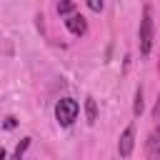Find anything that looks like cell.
Instances as JSON below:
<instances>
[{
	"label": "cell",
	"instance_id": "1",
	"mask_svg": "<svg viewBox=\"0 0 160 160\" xmlns=\"http://www.w3.org/2000/svg\"><path fill=\"white\" fill-rule=\"evenodd\" d=\"M152 40H155V20H152V5L145 2L142 5V15H140V28H138V48L140 55L148 58L152 50Z\"/></svg>",
	"mask_w": 160,
	"mask_h": 160
},
{
	"label": "cell",
	"instance_id": "2",
	"mask_svg": "<svg viewBox=\"0 0 160 160\" xmlns=\"http://www.w3.org/2000/svg\"><path fill=\"white\" fill-rule=\"evenodd\" d=\"M78 112H80V105L78 100L72 98H60L55 102V120L62 125V128H70L75 120H78Z\"/></svg>",
	"mask_w": 160,
	"mask_h": 160
},
{
	"label": "cell",
	"instance_id": "3",
	"mask_svg": "<svg viewBox=\"0 0 160 160\" xmlns=\"http://www.w3.org/2000/svg\"><path fill=\"white\" fill-rule=\"evenodd\" d=\"M135 150V125L130 122L122 132H120V140H118V152L120 158H130Z\"/></svg>",
	"mask_w": 160,
	"mask_h": 160
},
{
	"label": "cell",
	"instance_id": "4",
	"mask_svg": "<svg viewBox=\"0 0 160 160\" xmlns=\"http://www.w3.org/2000/svg\"><path fill=\"white\" fill-rule=\"evenodd\" d=\"M62 22H65L68 32H70V35H75V38H82V35L88 32V20H85V15H80V12L68 15Z\"/></svg>",
	"mask_w": 160,
	"mask_h": 160
},
{
	"label": "cell",
	"instance_id": "5",
	"mask_svg": "<svg viewBox=\"0 0 160 160\" xmlns=\"http://www.w3.org/2000/svg\"><path fill=\"white\" fill-rule=\"evenodd\" d=\"M145 150H148V158H150V160H160V130H152V132L148 135Z\"/></svg>",
	"mask_w": 160,
	"mask_h": 160
},
{
	"label": "cell",
	"instance_id": "6",
	"mask_svg": "<svg viewBox=\"0 0 160 160\" xmlns=\"http://www.w3.org/2000/svg\"><path fill=\"white\" fill-rule=\"evenodd\" d=\"M142 108H145V90H142V85H138L135 100H132V115L140 118V115H142Z\"/></svg>",
	"mask_w": 160,
	"mask_h": 160
},
{
	"label": "cell",
	"instance_id": "7",
	"mask_svg": "<svg viewBox=\"0 0 160 160\" xmlns=\"http://www.w3.org/2000/svg\"><path fill=\"white\" fill-rule=\"evenodd\" d=\"M85 115H88V122L90 125H95L98 122V102H95V98H85Z\"/></svg>",
	"mask_w": 160,
	"mask_h": 160
},
{
	"label": "cell",
	"instance_id": "8",
	"mask_svg": "<svg viewBox=\"0 0 160 160\" xmlns=\"http://www.w3.org/2000/svg\"><path fill=\"white\" fill-rule=\"evenodd\" d=\"M55 10H58V15L68 18V15L78 12V5H75V2H68V0H62V2H58V5H55Z\"/></svg>",
	"mask_w": 160,
	"mask_h": 160
},
{
	"label": "cell",
	"instance_id": "9",
	"mask_svg": "<svg viewBox=\"0 0 160 160\" xmlns=\"http://www.w3.org/2000/svg\"><path fill=\"white\" fill-rule=\"evenodd\" d=\"M30 148V138H22L20 142H18V148H15V155H12V160H22V155H25V150Z\"/></svg>",
	"mask_w": 160,
	"mask_h": 160
},
{
	"label": "cell",
	"instance_id": "10",
	"mask_svg": "<svg viewBox=\"0 0 160 160\" xmlns=\"http://www.w3.org/2000/svg\"><path fill=\"white\" fill-rule=\"evenodd\" d=\"M88 8H90L92 12H102V8H105V2H102V0H88Z\"/></svg>",
	"mask_w": 160,
	"mask_h": 160
},
{
	"label": "cell",
	"instance_id": "11",
	"mask_svg": "<svg viewBox=\"0 0 160 160\" xmlns=\"http://www.w3.org/2000/svg\"><path fill=\"white\" fill-rule=\"evenodd\" d=\"M152 118L160 122V92H158V100H155V108H152Z\"/></svg>",
	"mask_w": 160,
	"mask_h": 160
},
{
	"label": "cell",
	"instance_id": "12",
	"mask_svg": "<svg viewBox=\"0 0 160 160\" xmlns=\"http://www.w3.org/2000/svg\"><path fill=\"white\" fill-rule=\"evenodd\" d=\"M5 128H8V130H10V128H15V118H12V115H10V118H5Z\"/></svg>",
	"mask_w": 160,
	"mask_h": 160
},
{
	"label": "cell",
	"instance_id": "13",
	"mask_svg": "<svg viewBox=\"0 0 160 160\" xmlns=\"http://www.w3.org/2000/svg\"><path fill=\"white\" fill-rule=\"evenodd\" d=\"M0 160H8V152H5V148H0Z\"/></svg>",
	"mask_w": 160,
	"mask_h": 160
},
{
	"label": "cell",
	"instance_id": "14",
	"mask_svg": "<svg viewBox=\"0 0 160 160\" xmlns=\"http://www.w3.org/2000/svg\"><path fill=\"white\" fill-rule=\"evenodd\" d=\"M158 72H160V62H158Z\"/></svg>",
	"mask_w": 160,
	"mask_h": 160
}]
</instances>
